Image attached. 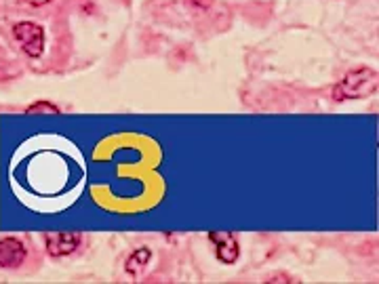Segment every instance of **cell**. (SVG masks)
<instances>
[{"mask_svg":"<svg viewBox=\"0 0 379 284\" xmlns=\"http://www.w3.org/2000/svg\"><path fill=\"white\" fill-rule=\"evenodd\" d=\"M379 76L371 67H356L344 76V80L335 87L333 99L344 102V99H363L371 97L378 93Z\"/></svg>","mask_w":379,"mask_h":284,"instance_id":"6da1fadb","label":"cell"},{"mask_svg":"<svg viewBox=\"0 0 379 284\" xmlns=\"http://www.w3.org/2000/svg\"><path fill=\"white\" fill-rule=\"evenodd\" d=\"M13 36L19 43V47L23 49V53L34 59L43 55L45 51V30L38 23L32 21H21L13 26Z\"/></svg>","mask_w":379,"mask_h":284,"instance_id":"7a4b0ae2","label":"cell"},{"mask_svg":"<svg viewBox=\"0 0 379 284\" xmlns=\"http://www.w3.org/2000/svg\"><path fill=\"white\" fill-rule=\"evenodd\" d=\"M47 242V253L51 257H65L74 253L80 244V234L74 231H49L45 236Z\"/></svg>","mask_w":379,"mask_h":284,"instance_id":"3957f363","label":"cell"},{"mask_svg":"<svg viewBox=\"0 0 379 284\" xmlns=\"http://www.w3.org/2000/svg\"><path fill=\"white\" fill-rule=\"evenodd\" d=\"M26 261V246L17 238H0V268L17 270Z\"/></svg>","mask_w":379,"mask_h":284,"instance_id":"277c9868","label":"cell"},{"mask_svg":"<svg viewBox=\"0 0 379 284\" xmlns=\"http://www.w3.org/2000/svg\"><path fill=\"white\" fill-rule=\"evenodd\" d=\"M209 240L215 244V253L217 259L224 263H234L238 259V242L236 236L230 231H211Z\"/></svg>","mask_w":379,"mask_h":284,"instance_id":"5b68a950","label":"cell"},{"mask_svg":"<svg viewBox=\"0 0 379 284\" xmlns=\"http://www.w3.org/2000/svg\"><path fill=\"white\" fill-rule=\"evenodd\" d=\"M150 251L148 248H137L131 257H128V261H126V272L128 274H133V276H137L143 268H145V263L150 261Z\"/></svg>","mask_w":379,"mask_h":284,"instance_id":"8992f818","label":"cell"},{"mask_svg":"<svg viewBox=\"0 0 379 284\" xmlns=\"http://www.w3.org/2000/svg\"><path fill=\"white\" fill-rule=\"evenodd\" d=\"M38 110H47V112H60V108H57V106H53V104H34V106H30V108H28V112H38Z\"/></svg>","mask_w":379,"mask_h":284,"instance_id":"52a82bcc","label":"cell"},{"mask_svg":"<svg viewBox=\"0 0 379 284\" xmlns=\"http://www.w3.org/2000/svg\"><path fill=\"white\" fill-rule=\"evenodd\" d=\"M30 4H34V6H43V4H47L49 0H28Z\"/></svg>","mask_w":379,"mask_h":284,"instance_id":"ba28073f","label":"cell"}]
</instances>
